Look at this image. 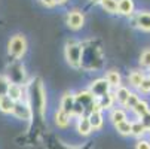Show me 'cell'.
Returning a JSON list of instances; mask_svg holds the SVG:
<instances>
[{
	"instance_id": "obj_1",
	"label": "cell",
	"mask_w": 150,
	"mask_h": 149,
	"mask_svg": "<svg viewBox=\"0 0 150 149\" xmlns=\"http://www.w3.org/2000/svg\"><path fill=\"white\" fill-rule=\"evenodd\" d=\"M30 108L33 109V113L34 111L40 115L43 116L45 113V109H46V91L43 88V85H42V79L40 78H36L31 85H30Z\"/></svg>"
},
{
	"instance_id": "obj_2",
	"label": "cell",
	"mask_w": 150,
	"mask_h": 149,
	"mask_svg": "<svg viewBox=\"0 0 150 149\" xmlns=\"http://www.w3.org/2000/svg\"><path fill=\"white\" fill-rule=\"evenodd\" d=\"M82 54H83V45L76 40H69L64 48V57H66L67 64L79 69L82 66Z\"/></svg>"
},
{
	"instance_id": "obj_3",
	"label": "cell",
	"mask_w": 150,
	"mask_h": 149,
	"mask_svg": "<svg viewBox=\"0 0 150 149\" xmlns=\"http://www.w3.org/2000/svg\"><path fill=\"white\" fill-rule=\"evenodd\" d=\"M8 52L13 58H21L27 52V39L24 34H15L8 43Z\"/></svg>"
},
{
	"instance_id": "obj_4",
	"label": "cell",
	"mask_w": 150,
	"mask_h": 149,
	"mask_svg": "<svg viewBox=\"0 0 150 149\" xmlns=\"http://www.w3.org/2000/svg\"><path fill=\"white\" fill-rule=\"evenodd\" d=\"M110 85L107 83V81L104 79V78H100V79H95V81H92L91 82V85H89V93L94 96V98L97 100V98H101V97H104V96H107V94H110Z\"/></svg>"
},
{
	"instance_id": "obj_5",
	"label": "cell",
	"mask_w": 150,
	"mask_h": 149,
	"mask_svg": "<svg viewBox=\"0 0 150 149\" xmlns=\"http://www.w3.org/2000/svg\"><path fill=\"white\" fill-rule=\"evenodd\" d=\"M12 113H13L18 119H21V121H31V118H33V115H34V113H33V109L30 108V104H28V101H24V100L15 103Z\"/></svg>"
},
{
	"instance_id": "obj_6",
	"label": "cell",
	"mask_w": 150,
	"mask_h": 149,
	"mask_svg": "<svg viewBox=\"0 0 150 149\" xmlns=\"http://www.w3.org/2000/svg\"><path fill=\"white\" fill-rule=\"evenodd\" d=\"M66 24L69 29L71 30H80L83 26H85V15L82 11H70L67 14V18H66Z\"/></svg>"
},
{
	"instance_id": "obj_7",
	"label": "cell",
	"mask_w": 150,
	"mask_h": 149,
	"mask_svg": "<svg viewBox=\"0 0 150 149\" xmlns=\"http://www.w3.org/2000/svg\"><path fill=\"white\" fill-rule=\"evenodd\" d=\"M6 79L9 81V83L24 85V83H25V72H24V67H23V66H19V64H13V66H11Z\"/></svg>"
},
{
	"instance_id": "obj_8",
	"label": "cell",
	"mask_w": 150,
	"mask_h": 149,
	"mask_svg": "<svg viewBox=\"0 0 150 149\" xmlns=\"http://www.w3.org/2000/svg\"><path fill=\"white\" fill-rule=\"evenodd\" d=\"M74 103H76V98H74V94L73 93H64V96L61 97L59 100V108L62 112H66L69 116L73 118V109H74Z\"/></svg>"
},
{
	"instance_id": "obj_9",
	"label": "cell",
	"mask_w": 150,
	"mask_h": 149,
	"mask_svg": "<svg viewBox=\"0 0 150 149\" xmlns=\"http://www.w3.org/2000/svg\"><path fill=\"white\" fill-rule=\"evenodd\" d=\"M134 23H135V26H137L140 30H143V31H150V12L141 11V12L135 14Z\"/></svg>"
},
{
	"instance_id": "obj_10",
	"label": "cell",
	"mask_w": 150,
	"mask_h": 149,
	"mask_svg": "<svg viewBox=\"0 0 150 149\" xmlns=\"http://www.w3.org/2000/svg\"><path fill=\"white\" fill-rule=\"evenodd\" d=\"M86 118H88V121H89V124H91L92 131H95V130H101V128H103V125H104L103 111L95 109V111H92L89 115H86Z\"/></svg>"
},
{
	"instance_id": "obj_11",
	"label": "cell",
	"mask_w": 150,
	"mask_h": 149,
	"mask_svg": "<svg viewBox=\"0 0 150 149\" xmlns=\"http://www.w3.org/2000/svg\"><path fill=\"white\" fill-rule=\"evenodd\" d=\"M129 94H131V90L128 87H125V85H120V87L115 88V93H113L115 103L120 104V108H123L126 100H128V97H129Z\"/></svg>"
},
{
	"instance_id": "obj_12",
	"label": "cell",
	"mask_w": 150,
	"mask_h": 149,
	"mask_svg": "<svg viewBox=\"0 0 150 149\" xmlns=\"http://www.w3.org/2000/svg\"><path fill=\"white\" fill-rule=\"evenodd\" d=\"M135 3L134 0H117V14L123 16H131L134 14Z\"/></svg>"
},
{
	"instance_id": "obj_13",
	"label": "cell",
	"mask_w": 150,
	"mask_h": 149,
	"mask_svg": "<svg viewBox=\"0 0 150 149\" xmlns=\"http://www.w3.org/2000/svg\"><path fill=\"white\" fill-rule=\"evenodd\" d=\"M109 119L112 121L113 125H117V124H120L123 121H128V112L123 108H113V109H110Z\"/></svg>"
},
{
	"instance_id": "obj_14",
	"label": "cell",
	"mask_w": 150,
	"mask_h": 149,
	"mask_svg": "<svg viewBox=\"0 0 150 149\" xmlns=\"http://www.w3.org/2000/svg\"><path fill=\"white\" fill-rule=\"evenodd\" d=\"M11 100H13L15 103L16 101H21L23 100V96H24V87L23 85H16V83H11L9 88H8V94H6Z\"/></svg>"
},
{
	"instance_id": "obj_15",
	"label": "cell",
	"mask_w": 150,
	"mask_h": 149,
	"mask_svg": "<svg viewBox=\"0 0 150 149\" xmlns=\"http://www.w3.org/2000/svg\"><path fill=\"white\" fill-rule=\"evenodd\" d=\"M76 128H77V133L80 136H89L92 133V128H91V124L88 121L86 116H80L77 118V124H76Z\"/></svg>"
},
{
	"instance_id": "obj_16",
	"label": "cell",
	"mask_w": 150,
	"mask_h": 149,
	"mask_svg": "<svg viewBox=\"0 0 150 149\" xmlns=\"http://www.w3.org/2000/svg\"><path fill=\"white\" fill-rule=\"evenodd\" d=\"M113 104H115V98H113L112 93L101 98H97V108L100 111H110V109H113Z\"/></svg>"
},
{
	"instance_id": "obj_17",
	"label": "cell",
	"mask_w": 150,
	"mask_h": 149,
	"mask_svg": "<svg viewBox=\"0 0 150 149\" xmlns=\"http://www.w3.org/2000/svg\"><path fill=\"white\" fill-rule=\"evenodd\" d=\"M70 122H71V116H69L66 112H62L61 109L55 112V124L58 125V128H67Z\"/></svg>"
},
{
	"instance_id": "obj_18",
	"label": "cell",
	"mask_w": 150,
	"mask_h": 149,
	"mask_svg": "<svg viewBox=\"0 0 150 149\" xmlns=\"http://www.w3.org/2000/svg\"><path fill=\"white\" fill-rule=\"evenodd\" d=\"M104 79L107 81V83H109L110 87H115V88H117V87L122 85V78H120L117 70H109L105 73Z\"/></svg>"
},
{
	"instance_id": "obj_19",
	"label": "cell",
	"mask_w": 150,
	"mask_h": 149,
	"mask_svg": "<svg viewBox=\"0 0 150 149\" xmlns=\"http://www.w3.org/2000/svg\"><path fill=\"white\" fill-rule=\"evenodd\" d=\"M147 133H149V130L141 124L140 119L132 121V125H131V136H135V137H138V139H143Z\"/></svg>"
},
{
	"instance_id": "obj_20",
	"label": "cell",
	"mask_w": 150,
	"mask_h": 149,
	"mask_svg": "<svg viewBox=\"0 0 150 149\" xmlns=\"http://www.w3.org/2000/svg\"><path fill=\"white\" fill-rule=\"evenodd\" d=\"M131 111H132V112L135 113V116L140 119L141 116H144V115L150 111V108H149V103H147L146 100H140V101L134 106V108H132Z\"/></svg>"
},
{
	"instance_id": "obj_21",
	"label": "cell",
	"mask_w": 150,
	"mask_h": 149,
	"mask_svg": "<svg viewBox=\"0 0 150 149\" xmlns=\"http://www.w3.org/2000/svg\"><path fill=\"white\" fill-rule=\"evenodd\" d=\"M13 106H15V101L11 100L8 96L0 97V112H3V113H12Z\"/></svg>"
},
{
	"instance_id": "obj_22",
	"label": "cell",
	"mask_w": 150,
	"mask_h": 149,
	"mask_svg": "<svg viewBox=\"0 0 150 149\" xmlns=\"http://www.w3.org/2000/svg\"><path fill=\"white\" fill-rule=\"evenodd\" d=\"M144 76H146V75H144L143 72H140V70H132V72L129 73V76H128L129 85H131V87H134V88H138V85L141 83V81H143Z\"/></svg>"
},
{
	"instance_id": "obj_23",
	"label": "cell",
	"mask_w": 150,
	"mask_h": 149,
	"mask_svg": "<svg viewBox=\"0 0 150 149\" xmlns=\"http://www.w3.org/2000/svg\"><path fill=\"white\" fill-rule=\"evenodd\" d=\"M100 6L107 14H117V0H101Z\"/></svg>"
},
{
	"instance_id": "obj_24",
	"label": "cell",
	"mask_w": 150,
	"mask_h": 149,
	"mask_svg": "<svg viewBox=\"0 0 150 149\" xmlns=\"http://www.w3.org/2000/svg\"><path fill=\"white\" fill-rule=\"evenodd\" d=\"M131 125H132V121H123L117 125H115L116 131L120 134V136H131Z\"/></svg>"
},
{
	"instance_id": "obj_25",
	"label": "cell",
	"mask_w": 150,
	"mask_h": 149,
	"mask_svg": "<svg viewBox=\"0 0 150 149\" xmlns=\"http://www.w3.org/2000/svg\"><path fill=\"white\" fill-rule=\"evenodd\" d=\"M140 66L144 70H150V49H144L140 55Z\"/></svg>"
},
{
	"instance_id": "obj_26",
	"label": "cell",
	"mask_w": 150,
	"mask_h": 149,
	"mask_svg": "<svg viewBox=\"0 0 150 149\" xmlns=\"http://www.w3.org/2000/svg\"><path fill=\"white\" fill-rule=\"evenodd\" d=\"M140 100H141V98H140L138 93H132V91H131V94H129V97H128V100H126V103H125L123 108H126V109H132Z\"/></svg>"
},
{
	"instance_id": "obj_27",
	"label": "cell",
	"mask_w": 150,
	"mask_h": 149,
	"mask_svg": "<svg viewBox=\"0 0 150 149\" xmlns=\"http://www.w3.org/2000/svg\"><path fill=\"white\" fill-rule=\"evenodd\" d=\"M138 93H141V94H150V78L149 76H144L143 78V81H141V83L138 85Z\"/></svg>"
},
{
	"instance_id": "obj_28",
	"label": "cell",
	"mask_w": 150,
	"mask_h": 149,
	"mask_svg": "<svg viewBox=\"0 0 150 149\" xmlns=\"http://www.w3.org/2000/svg\"><path fill=\"white\" fill-rule=\"evenodd\" d=\"M9 81L6 79V76L0 75V97H3L8 94V88H9Z\"/></svg>"
},
{
	"instance_id": "obj_29",
	"label": "cell",
	"mask_w": 150,
	"mask_h": 149,
	"mask_svg": "<svg viewBox=\"0 0 150 149\" xmlns=\"http://www.w3.org/2000/svg\"><path fill=\"white\" fill-rule=\"evenodd\" d=\"M135 149H150V142L146 139H140L135 145Z\"/></svg>"
},
{
	"instance_id": "obj_30",
	"label": "cell",
	"mask_w": 150,
	"mask_h": 149,
	"mask_svg": "<svg viewBox=\"0 0 150 149\" xmlns=\"http://www.w3.org/2000/svg\"><path fill=\"white\" fill-rule=\"evenodd\" d=\"M140 121H141V124L146 127L147 130H150V111H149L144 116H141V118H140Z\"/></svg>"
},
{
	"instance_id": "obj_31",
	"label": "cell",
	"mask_w": 150,
	"mask_h": 149,
	"mask_svg": "<svg viewBox=\"0 0 150 149\" xmlns=\"http://www.w3.org/2000/svg\"><path fill=\"white\" fill-rule=\"evenodd\" d=\"M40 2H42V5L46 6V8H54V6H55L54 0H40Z\"/></svg>"
},
{
	"instance_id": "obj_32",
	"label": "cell",
	"mask_w": 150,
	"mask_h": 149,
	"mask_svg": "<svg viewBox=\"0 0 150 149\" xmlns=\"http://www.w3.org/2000/svg\"><path fill=\"white\" fill-rule=\"evenodd\" d=\"M54 2H55V6H57V5H62V3H66L67 0H54Z\"/></svg>"
},
{
	"instance_id": "obj_33",
	"label": "cell",
	"mask_w": 150,
	"mask_h": 149,
	"mask_svg": "<svg viewBox=\"0 0 150 149\" xmlns=\"http://www.w3.org/2000/svg\"><path fill=\"white\" fill-rule=\"evenodd\" d=\"M91 2H92V3H100L101 0H91Z\"/></svg>"
},
{
	"instance_id": "obj_34",
	"label": "cell",
	"mask_w": 150,
	"mask_h": 149,
	"mask_svg": "<svg viewBox=\"0 0 150 149\" xmlns=\"http://www.w3.org/2000/svg\"><path fill=\"white\" fill-rule=\"evenodd\" d=\"M149 78H150V75H149Z\"/></svg>"
},
{
	"instance_id": "obj_35",
	"label": "cell",
	"mask_w": 150,
	"mask_h": 149,
	"mask_svg": "<svg viewBox=\"0 0 150 149\" xmlns=\"http://www.w3.org/2000/svg\"><path fill=\"white\" fill-rule=\"evenodd\" d=\"M149 133H150V130H149Z\"/></svg>"
}]
</instances>
